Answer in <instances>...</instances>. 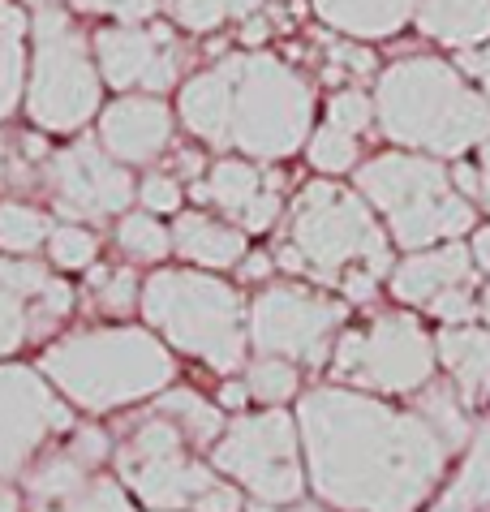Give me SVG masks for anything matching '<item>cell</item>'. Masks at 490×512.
<instances>
[{
  "label": "cell",
  "instance_id": "cell-1",
  "mask_svg": "<svg viewBox=\"0 0 490 512\" xmlns=\"http://www.w3.org/2000/svg\"><path fill=\"white\" fill-rule=\"evenodd\" d=\"M297 431L314 495L340 512H417L452 457L448 439L417 409L344 388L301 396Z\"/></svg>",
  "mask_w": 490,
  "mask_h": 512
},
{
  "label": "cell",
  "instance_id": "cell-2",
  "mask_svg": "<svg viewBox=\"0 0 490 512\" xmlns=\"http://www.w3.org/2000/svg\"><path fill=\"white\" fill-rule=\"evenodd\" d=\"M370 99L383 138L430 160H452L490 138L486 95L435 56H405L387 65Z\"/></svg>",
  "mask_w": 490,
  "mask_h": 512
},
{
  "label": "cell",
  "instance_id": "cell-3",
  "mask_svg": "<svg viewBox=\"0 0 490 512\" xmlns=\"http://www.w3.org/2000/svg\"><path fill=\"white\" fill-rule=\"evenodd\" d=\"M280 272L310 276L319 284H340L366 272L383 280L392 272V246L383 224L362 194L336 186V181H310L288 203L284 233L271 250Z\"/></svg>",
  "mask_w": 490,
  "mask_h": 512
},
{
  "label": "cell",
  "instance_id": "cell-4",
  "mask_svg": "<svg viewBox=\"0 0 490 512\" xmlns=\"http://www.w3.org/2000/svg\"><path fill=\"white\" fill-rule=\"evenodd\" d=\"M39 375L86 414H108L164 392L177 362L147 327H86L43 349Z\"/></svg>",
  "mask_w": 490,
  "mask_h": 512
},
{
  "label": "cell",
  "instance_id": "cell-5",
  "mask_svg": "<svg viewBox=\"0 0 490 512\" xmlns=\"http://www.w3.org/2000/svg\"><path fill=\"white\" fill-rule=\"evenodd\" d=\"M228 82L224 147L245 160H284L314 134V87L306 74L271 52H245L220 61Z\"/></svg>",
  "mask_w": 490,
  "mask_h": 512
},
{
  "label": "cell",
  "instance_id": "cell-6",
  "mask_svg": "<svg viewBox=\"0 0 490 512\" xmlns=\"http://www.w3.org/2000/svg\"><path fill=\"white\" fill-rule=\"evenodd\" d=\"M138 310L177 353L224 375L245 366V302L228 280L211 272H151L142 280Z\"/></svg>",
  "mask_w": 490,
  "mask_h": 512
},
{
  "label": "cell",
  "instance_id": "cell-7",
  "mask_svg": "<svg viewBox=\"0 0 490 512\" xmlns=\"http://www.w3.org/2000/svg\"><path fill=\"white\" fill-rule=\"evenodd\" d=\"M357 194L387 220L405 250H430L473 229V203L452 190L448 168L417 151H387L357 168Z\"/></svg>",
  "mask_w": 490,
  "mask_h": 512
},
{
  "label": "cell",
  "instance_id": "cell-8",
  "mask_svg": "<svg viewBox=\"0 0 490 512\" xmlns=\"http://www.w3.org/2000/svg\"><path fill=\"white\" fill-rule=\"evenodd\" d=\"M117 474L155 512H241V487L211 474L160 409L117 444Z\"/></svg>",
  "mask_w": 490,
  "mask_h": 512
},
{
  "label": "cell",
  "instance_id": "cell-9",
  "mask_svg": "<svg viewBox=\"0 0 490 512\" xmlns=\"http://www.w3.org/2000/svg\"><path fill=\"white\" fill-rule=\"evenodd\" d=\"M31 35L35 52L26 78V117L48 134H74L99 112L104 95L99 65L61 5L43 0L31 18Z\"/></svg>",
  "mask_w": 490,
  "mask_h": 512
},
{
  "label": "cell",
  "instance_id": "cell-10",
  "mask_svg": "<svg viewBox=\"0 0 490 512\" xmlns=\"http://www.w3.org/2000/svg\"><path fill=\"white\" fill-rule=\"evenodd\" d=\"M435 362V336H426L417 315L387 310V315H374L366 327H344L336 336L331 375L362 392L413 396L435 383Z\"/></svg>",
  "mask_w": 490,
  "mask_h": 512
},
{
  "label": "cell",
  "instance_id": "cell-11",
  "mask_svg": "<svg viewBox=\"0 0 490 512\" xmlns=\"http://www.w3.org/2000/svg\"><path fill=\"white\" fill-rule=\"evenodd\" d=\"M211 465L258 504H297L306 491L297 422L284 409L233 418L215 439Z\"/></svg>",
  "mask_w": 490,
  "mask_h": 512
},
{
  "label": "cell",
  "instance_id": "cell-12",
  "mask_svg": "<svg viewBox=\"0 0 490 512\" xmlns=\"http://www.w3.org/2000/svg\"><path fill=\"white\" fill-rule=\"evenodd\" d=\"M349 306L306 284H267L245 310V336L258 353L293 366H327Z\"/></svg>",
  "mask_w": 490,
  "mask_h": 512
},
{
  "label": "cell",
  "instance_id": "cell-13",
  "mask_svg": "<svg viewBox=\"0 0 490 512\" xmlns=\"http://www.w3.org/2000/svg\"><path fill=\"white\" fill-rule=\"evenodd\" d=\"M74 431V409L31 366H0V478L31 465L52 435Z\"/></svg>",
  "mask_w": 490,
  "mask_h": 512
},
{
  "label": "cell",
  "instance_id": "cell-14",
  "mask_svg": "<svg viewBox=\"0 0 490 512\" xmlns=\"http://www.w3.org/2000/svg\"><path fill=\"white\" fill-rule=\"evenodd\" d=\"M43 186L61 216L74 220H108L138 198L134 177L99 147V138H74L65 151H56L43 168Z\"/></svg>",
  "mask_w": 490,
  "mask_h": 512
},
{
  "label": "cell",
  "instance_id": "cell-15",
  "mask_svg": "<svg viewBox=\"0 0 490 512\" xmlns=\"http://www.w3.org/2000/svg\"><path fill=\"white\" fill-rule=\"evenodd\" d=\"M95 65L99 78L117 91H147L164 95L177 87L190 52L181 48V39L164 22H134V26H104L95 35Z\"/></svg>",
  "mask_w": 490,
  "mask_h": 512
},
{
  "label": "cell",
  "instance_id": "cell-16",
  "mask_svg": "<svg viewBox=\"0 0 490 512\" xmlns=\"http://www.w3.org/2000/svg\"><path fill=\"white\" fill-rule=\"evenodd\" d=\"M478 272L473 254L460 241H439L430 250H413L405 263L392 267V297L405 306H417L426 315L443 319V327L469 323L478 315Z\"/></svg>",
  "mask_w": 490,
  "mask_h": 512
},
{
  "label": "cell",
  "instance_id": "cell-17",
  "mask_svg": "<svg viewBox=\"0 0 490 512\" xmlns=\"http://www.w3.org/2000/svg\"><path fill=\"white\" fill-rule=\"evenodd\" d=\"M74 310V289L39 263L0 259V358L18 353L31 336H48Z\"/></svg>",
  "mask_w": 490,
  "mask_h": 512
},
{
  "label": "cell",
  "instance_id": "cell-18",
  "mask_svg": "<svg viewBox=\"0 0 490 512\" xmlns=\"http://www.w3.org/2000/svg\"><path fill=\"white\" fill-rule=\"evenodd\" d=\"M194 198L224 211L241 233H267L284 211V173L254 160H220L198 177Z\"/></svg>",
  "mask_w": 490,
  "mask_h": 512
},
{
  "label": "cell",
  "instance_id": "cell-19",
  "mask_svg": "<svg viewBox=\"0 0 490 512\" xmlns=\"http://www.w3.org/2000/svg\"><path fill=\"white\" fill-rule=\"evenodd\" d=\"M172 142V108L155 95H121L99 112V147L117 164H155Z\"/></svg>",
  "mask_w": 490,
  "mask_h": 512
},
{
  "label": "cell",
  "instance_id": "cell-20",
  "mask_svg": "<svg viewBox=\"0 0 490 512\" xmlns=\"http://www.w3.org/2000/svg\"><path fill=\"white\" fill-rule=\"evenodd\" d=\"M108 452H112V439L99 426H82V431L65 439V448L39 457V465H31V474H26V495H31L35 512L82 491L95 478V469L108 461Z\"/></svg>",
  "mask_w": 490,
  "mask_h": 512
},
{
  "label": "cell",
  "instance_id": "cell-21",
  "mask_svg": "<svg viewBox=\"0 0 490 512\" xmlns=\"http://www.w3.org/2000/svg\"><path fill=\"white\" fill-rule=\"evenodd\" d=\"M435 353L448 366L452 388L465 409H482L490 401V327H443L435 336Z\"/></svg>",
  "mask_w": 490,
  "mask_h": 512
},
{
  "label": "cell",
  "instance_id": "cell-22",
  "mask_svg": "<svg viewBox=\"0 0 490 512\" xmlns=\"http://www.w3.org/2000/svg\"><path fill=\"white\" fill-rule=\"evenodd\" d=\"M168 233H172V250L181 259H190L194 267H203V272H224V267H237L250 254V237L237 224H220L203 216V211H177Z\"/></svg>",
  "mask_w": 490,
  "mask_h": 512
},
{
  "label": "cell",
  "instance_id": "cell-23",
  "mask_svg": "<svg viewBox=\"0 0 490 512\" xmlns=\"http://www.w3.org/2000/svg\"><path fill=\"white\" fill-rule=\"evenodd\" d=\"M310 5L344 39H392L417 13V0H310Z\"/></svg>",
  "mask_w": 490,
  "mask_h": 512
},
{
  "label": "cell",
  "instance_id": "cell-24",
  "mask_svg": "<svg viewBox=\"0 0 490 512\" xmlns=\"http://www.w3.org/2000/svg\"><path fill=\"white\" fill-rule=\"evenodd\" d=\"M417 31L456 52L490 44V0H417Z\"/></svg>",
  "mask_w": 490,
  "mask_h": 512
},
{
  "label": "cell",
  "instance_id": "cell-25",
  "mask_svg": "<svg viewBox=\"0 0 490 512\" xmlns=\"http://www.w3.org/2000/svg\"><path fill=\"white\" fill-rule=\"evenodd\" d=\"M155 409L177 426V431L185 435V444H190L194 452H211L215 439L224 435V414L220 405H211L207 396H198L194 388H164V396L155 401Z\"/></svg>",
  "mask_w": 490,
  "mask_h": 512
},
{
  "label": "cell",
  "instance_id": "cell-26",
  "mask_svg": "<svg viewBox=\"0 0 490 512\" xmlns=\"http://www.w3.org/2000/svg\"><path fill=\"white\" fill-rule=\"evenodd\" d=\"M26 31L31 18L13 0H0V121L18 108L26 87Z\"/></svg>",
  "mask_w": 490,
  "mask_h": 512
},
{
  "label": "cell",
  "instance_id": "cell-27",
  "mask_svg": "<svg viewBox=\"0 0 490 512\" xmlns=\"http://www.w3.org/2000/svg\"><path fill=\"white\" fill-rule=\"evenodd\" d=\"M52 220L39 207L26 203H0V250L5 254H35L39 246H48Z\"/></svg>",
  "mask_w": 490,
  "mask_h": 512
},
{
  "label": "cell",
  "instance_id": "cell-28",
  "mask_svg": "<svg viewBox=\"0 0 490 512\" xmlns=\"http://www.w3.org/2000/svg\"><path fill=\"white\" fill-rule=\"evenodd\" d=\"M245 392H250V401L276 409L284 405L288 396H297V366L284 362V358H267V353H258V358L245 366Z\"/></svg>",
  "mask_w": 490,
  "mask_h": 512
},
{
  "label": "cell",
  "instance_id": "cell-29",
  "mask_svg": "<svg viewBox=\"0 0 490 512\" xmlns=\"http://www.w3.org/2000/svg\"><path fill=\"white\" fill-rule=\"evenodd\" d=\"M117 246H121L134 263H160L164 254L172 250V233L151 216V211H129V216H121Z\"/></svg>",
  "mask_w": 490,
  "mask_h": 512
},
{
  "label": "cell",
  "instance_id": "cell-30",
  "mask_svg": "<svg viewBox=\"0 0 490 512\" xmlns=\"http://www.w3.org/2000/svg\"><path fill=\"white\" fill-rule=\"evenodd\" d=\"M357 151H362V138L349 134V130H340V125H331V121H323L319 130L310 134V142H306L310 168H319V173H331V177L357 168Z\"/></svg>",
  "mask_w": 490,
  "mask_h": 512
},
{
  "label": "cell",
  "instance_id": "cell-31",
  "mask_svg": "<svg viewBox=\"0 0 490 512\" xmlns=\"http://www.w3.org/2000/svg\"><path fill=\"white\" fill-rule=\"evenodd\" d=\"M99 254V237L91 229H82V224H52L48 233V259L52 267H61V272H82V267H91Z\"/></svg>",
  "mask_w": 490,
  "mask_h": 512
},
{
  "label": "cell",
  "instance_id": "cell-32",
  "mask_svg": "<svg viewBox=\"0 0 490 512\" xmlns=\"http://www.w3.org/2000/svg\"><path fill=\"white\" fill-rule=\"evenodd\" d=\"M39 512H134V504H129V495L112 478H91L82 491L69 495V500L39 508Z\"/></svg>",
  "mask_w": 490,
  "mask_h": 512
},
{
  "label": "cell",
  "instance_id": "cell-33",
  "mask_svg": "<svg viewBox=\"0 0 490 512\" xmlns=\"http://www.w3.org/2000/svg\"><path fill=\"white\" fill-rule=\"evenodd\" d=\"M95 284H99V306L108 310V315H129V310H138L142 302V280L134 267H99L95 272Z\"/></svg>",
  "mask_w": 490,
  "mask_h": 512
},
{
  "label": "cell",
  "instance_id": "cell-34",
  "mask_svg": "<svg viewBox=\"0 0 490 512\" xmlns=\"http://www.w3.org/2000/svg\"><path fill=\"white\" fill-rule=\"evenodd\" d=\"M331 125H340V130H349L357 138H366V130L374 125V99L366 91H357V87H344L327 99V117Z\"/></svg>",
  "mask_w": 490,
  "mask_h": 512
},
{
  "label": "cell",
  "instance_id": "cell-35",
  "mask_svg": "<svg viewBox=\"0 0 490 512\" xmlns=\"http://www.w3.org/2000/svg\"><path fill=\"white\" fill-rule=\"evenodd\" d=\"M172 22L190 35H207L228 22V0H172Z\"/></svg>",
  "mask_w": 490,
  "mask_h": 512
},
{
  "label": "cell",
  "instance_id": "cell-36",
  "mask_svg": "<svg viewBox=\"0 0 490 512\" xmlns=\"http://www.w3.org/2000/svg\"><path fill=\"white\" fill-rule=\"evenodd\" d=\"M482 500H490V431L482 435V444L473 452V461L465 465V478L456 487V508L482 504Z\"/></svg>",
  "mask_w": 490,
  "mask_h": 512
},
{
  "label": "cell",
  "instance_id": "cell-37",
  "mask_svg": "<svg viewBox=\"0 0 490 512\" xmlns=\"http://www.w3.org/2000/svg\"><path fill=\"white\" fill-rule=\"evenodd\" d=\"M138 198H142V207H147V211H172V216H177L181 203H185V190H181L177 177L147 173V177H142V186H138Z\"/></svg>",
  "mask_w": 490,
  "mask_h": 512
},
{
  "label": "cell",
  "instance_id": "cell-38",
  "mask_svg": "<svg viewBox=\"0 0 490 512\" xmlns=\"http://www.w3.org/2000/svg\"><path fill=\"white\" fill-rule=\"evenodd\" d=\"M78 13H99V18H117L121 26H134L155 13V0H69Z\"/></svg>",
  "mask_w": 490,
  "mask_h": 512
},
{
  "label": "cell",
  "instance_id": "cell-39",
  "mask_svg": "<svg viewBox=\"0 0 490 512\" xmlns=\"http://www.w3.org/2000/svg\"><path fill=\"white\" fill-rule=\"evenodd\" d=\"M331 65H340V69H353V74H370V69H374V56H370L366 48L336 44V48H331Z\"/></svg>",
  "mask_w": 490,
  "mask_h": 512
},
{
  "label": "cell",
  "instance_id": "cell-40",
  "mask_svg": "<svg viewBox=\"0 0 490 512\" xmlns=\"http://www.w3.org/2000/svg\"><path fill=\"white\" fill-rule=\"evenodd\" d=\"M465 74L469 78H478V87H482V95H486V104H490V44L482 48V52H465Z\"/></svg>",
  "mask_w": 490,
  "mask_h": 512
},
{
  "label": "cell",
  "instance_id": "cell-41",
  "mask_svg": "<svg viewBox=\"0 0 490 512\" xmlns=\"http://www.w3.org/2000/svg\"><path fill=\"white\" fill-rule=\"evenodd\" d=\"M448 177L460 198H469V203L478 198V164H456V168H448Z\"/></svg>",
  "mask_w": 490,
  "mask_h": 512
},
{
  "label": "cell",
  "instance_id": "cell-42",
  "mask_svg": "<svg viewBox=\"0 0 490 512\" xmlns=\"http://www.w3.org/2000/svg\"><path fill=\"white\" fill-rule=\"evenodd\" d=\"M215 405H220V409H245V405H250L245 379H228L224 388H220V396H215Z\"/></svg>",
  "mask_w": 490,
  "mask_h": 512
},
{
  "label": "cell",
  "instance_id": "cell-43",
  "mask_svg": "<svg viewBox=\"0 0 490 512\" xmlns=\"http://www.w3.org/2000/svg\"><path fill=\"white\" fill-rule=\"evenodd\" d=\"M478 203L490 207V138L478 147Z\"/></svg>",
  "mask_w": 490,
  "mask_h": 512
},
{
  "label": "cell",
  "instance_id": "cell-44",
  "mask_svg": "<svg viewBox=\"0 0 490 512\" xmlns=\"http://www.w3.org/2000/svg\"><path fill=\"white\" fill-rule=\"evenodd\" d=\"M271 263H276L271 254H245V259L237 263L241 267V280H263L271 272Z\"/></svg>",
  "mask_w": 490,
  "mask_h": 512
},
{
  "label": "cell",
  "instance_id": "cell-45",
  "mask_svg": "<svg viewBox=\"0 0 490 512\" xmlns=\"http://www.w3.org/2000/svg\"><path fill=\"white\" fill-rule=\"evenodd\" d=\"M469 254H473V267H482V272L490 276V224H486V229L473 233V246H469Z\"/></svg>",
  "mask_w": 490,
  "mask_h": 512
},
{
  "label": "cell",
  "instance_id": "cell-46",
  "mask_svg": "<svg viewBox=\"0 0 490 512\" xmlns=\"http://www.w3.org/2000/svg\"><path fill=\"white\" fill-rule=\"evenodd\" d=\"M13 168H26V164H18V160H13V147H9V138L0 134V186H5V181H18V173H13Z\"/></svg>",
  "mask_w": 490,
  "mask_h": 512
},
{
  "label": "cell",
  "instance_id": "cell-47",
  "mask_svg": "<svg viewBox=\"0 0 490 512\" xmlns=\"http://www.w3.org/2000/svg\"><path fill=\"white\" fill-rule=\"evenodd\" d=\"M241 39H245V44H263V39H267V22L258 18V13H254V18H245L241 22Z\"/></svg>",
  "mask_w": 490,
  "mask_h": 512
},
{
  "label": "cell",
  "instance_id": "cell-48",
  "mask_svg": "<svg viewBox=\"0 0 490 512\" xmlns=\"http://www.w3.org/2000/svg\"><path fill=\"white\" fill-rule=\"evenodd\" d=\"M258 9H263V0H228V18H237V22L254 18Z\"/></svg>",
  "mask_w": 490,
  "mask_h": 512
},
{
  "label": "cell",
  "instance_id": "cell-49",
  "mask_svg": "<svg viewBox=\"0 0 490 512\" xmlns=\"http://www.w3.org/2000/svg\"><path fill=\"white\" fill-rule=\"evenodd\" d=\"M0 512H22V495L13 491L5 478H0Z\"/></svg>",
  "mask_w": 490,
  "mask_h": 512
},
{
  "label": "cell",
  "instance_id": "cell-50",
  "mask_svg": "<svg viewBox=\"0 0 490 512\" xmlns=\"http://www.w3.org/2000/svg\"><path fill=\"white\" fill-rule=\"evenodd\" d=\"M478 315H486V323H490V284L478 293Z\"/></svg>",
  "mask_w": 490,
  "mask_h": 512
},
{
  "label": "cell",
  "instance_id": "cell-51",
  "mask_svg": "<svg viewBox=\"0 0 490 512\" xmlns=\"http://www.w3.org/2000/svg\"><path fill=\"white\" fill-rule=\"evenodd\" d=\"M293 512H327V508H314V504H301V508H293Z\"/></svg>",
  "mask_w": 490,
  "mask_h": 512
},
{
  "label": "cell",
  "instance_id": "cell-52",
  "mask_svg": "<svg viewBox=\"0 0 490 512\" xmlns=\"http://www.w3.org/2000/svg\"><path fill=\"white\" fill-rule=\"evenodd\" d=\"M35 5H43V0H35Z\"/></svg>",
  "mask_w": 490,
  "mask_h": 512
}]
</instances>
